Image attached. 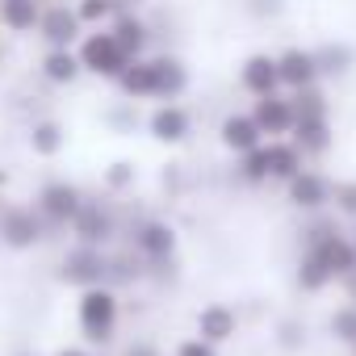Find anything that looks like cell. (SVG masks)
I'll return each instance as SVG.
<instances>
[{"instance_id": "2", "label": "cell", "mask_w": 356, "mask_h": 356, "mask_svg": "<svg viewBox=\"0 0 356 356\" xmlns=\"http://www.w3.org/2000/svg\"><path fill=\"white\" fill-rule=\"evenodd\" d=\"M302 252L314 256L331 281H348L356 273V248H352L348 231H339L323 214H310V227L302 231Z\"/></svg>"}, {"instance_id": "37", "label": "cell", "mask_w": 356, "mask_h": 356, "mask_svg": "<svg viewBox=\"0 0 356 356\" xmlns=\"http://www.w3.org/2000/svg\"><path fill=\"white\" fill-rule=\"evenodd\" d=\"M51 356H92L88 348H59V352H51Z\"/></svg>"}, {"instance_id": "32", "label": "cell", "mask_w": 356, "mask_h": 356, "mask_svg": "<svg viewBox=\"0 0 356 356\" xmlns=\"http://www.w3.org/2000/svg\"><path fill=\"white\" fill-rule=\"evenodd\" d=\"M138 101H118L113 109H105V126L109 130H118V134H134V126H138V109H134Z\"/></svg>"}, {"instance_id": "33", "label": "cell", "mask_w": 356, "mask_h": 356, "mask_svg": "<svg viewBox=\"0 0 356 356\" xmlns=\"http://www.w3.org/2000/svg\"><path fill=\"white\" fill-rule=\"evenodd\" d=\"M293 97V109H298V118H310V113H331V101H327V92L314 84V88H302V92H289Z\"/></svg>"}, {"instance_id": "19", "label": "cell", "mask_w": 356, "mask_h": 356, "mask_svg": "<svg viewBox=\"0 0 356 356\" xmlns=\"http://www.w3.org/2000/svg\"><path fill=\"white\" fill-rule=\"evenodd\" d=\"M218 143L231 155H248V151H256L264 143V134H260V126H256V118L248 109H235V113H227L218 122Z\"/></svg>"}, {"instance_id": "35", "label": "cell", "mask_w": 356, "mask_h": 356, "mask_svg": "<svg viewBox=\"0 0 356 356\" xmlns=\"http://www.w3.org/2000/svg\"><path fill=\"white\" fill-rule=\"evenodd\" d=\"M172 356H222V352L214 343H206L202 335H189V339H181V343L172 348Z\"/></svg>"}, {"instance_id": "29", "label": "cell", "mask_w": 356, "mask_h": 356, "mask_svg": "<svg viewBox=\"0 0 356 356\" xmlns=\"http://www.w3.org/2000/svg\"><path fill=\"white\" fill-rule=\"evenodd\" d=\"M327 331H331V339H335V343L352 348V343H356V302L335 306V310H331V318H327Z\"/></svg>"}, {"instance_id": "9", "label": "cell", "mask_w": 356, "mask_h": 356, "mask_svg": "<svg viewBox=\"0 0 356 356\" xmlns=\"http://www.w3.org/2000/svg\"><path fill=\"white\" fill-rule=\"evenodd\" d=\"M47 235H51V227L42 222V214L34 206L13 202V206L0 210V243H5L9 252H34Z\"/></svg>"}, {"instance_id": "1", "label": "cell", "mask_w": 356, "mask_h": 356, "mask_svg": "<svg viewBox=\"0 0 356 356\" xmlns=\"http://www.w3.org/2000/svg\"><path fill=\"white\" fill-rule=\"evenodd\" d=\"M189 84H193L189 63H185L181 55L159 51V55H138V59H130V67L122 72V80H118L113 88H118L126 101H155V105H163V101H181V97L189 92Z\"/></svg>"}, {"instance_id": "26", "label": "cell", "mask_w": 356, "mask_h": 356, "mask_svg": "<svg viewBox=\"0 0 356 356\" xmlns=\"http://www.w3.org/2000/svg\"><path fill=\"white\" fill-rule=\"evenodd\" d=\"M138 281H147V264L130 248L126 252H113L109 248V285L122 289V285H138Z\"/></svg>"}, {"instance_id": "24", "label": "cell", "mask_w": 356, "mask_h": 356, "mask_svg": "<svg viewBox=\"0 0 356 356\" xmlns=\"http://www.w3.org/2000/svg\"><path fill=\"white\" fill-rule=\"evenodd\" d=\"M76 5V13H80V22H84V30H105L118 13H126V9H138L143 0H72Z\"/></svg>"}, {"instance_id": "12", "label": "cell", "mask_w": 356, "mask_h": 356, "mask_svg": "<svg viewBox=\"0 0 356 356\" xmlns=\"http://www.w3.org/2000/svg\"><path fill=\"white\" fill-rule=\"evenodd\" d=\"M248 113L256 118V126H260L264 138H289V134H293V122H298V109H293V97H289V92L256 97Z\"/></svg>"}, {"instance_id": "44", "label": "cell", "mask_w": 356, "mask_h": 356, "mask_svg": "<svg viewBox=\"0 0 356 356\" xmlns=\"http://www.w3.org/2000/svg\"><path fill=\"white\" fill-rule=\"evenodd\" d=\"M0 210H5V202H0Z\"/></svg>"}, {"instance_id": "5", "label": "cell", "mask_w": 356, "mask_h": 356, "mask_svg": "<svg viewBox=\"0 0 356 356\" xmlns=\"http://www.w3.org/2000/svg\"><path fill=\"white\" fill-rule=\"evenodd\" d=\"M126 243L147 268L168 264V260H176V252H181V235H176V227L168 218H134L130 231H126Z\"/></svg>"}, {"instance_id": "30", "label": "cell", "mask_w": 356, "mask_h": 356, "mask_svg": "<svg viewBox=\"0 0 356 356\" xmlns=\"http://www.w3.org/2000/svg\"><path fill=\"white\" fill-rule=\"evenodd\" d=\"M273 339H277L281 352H302V348H306V323H302V318H277Z\"/></svg>"}, {"instance_id": "16", "label": "cell", "mask_w": 356, "mask_h": 356, "mask_svg": "<svg viewBox=\"0 0 356 356\" xmlns=\"http://www.w3.org/2000/svg\"><path fill=\"white\" fill-rule=\"evenodd\" d=\"M289 143L306 155V159H318L335 147V126H331V113H310V118H298L293 122V134Z\"/></svg>"}, {"instance_id": "39", "label": "cell", "mask_w": 356, "mask_h": 356, "mask_svg": "<svg viewBox=\"0 0 356 356\" xmlns=\"http://www.w3.org/2000/svg\"><path fill=\"white\" fill-rule=\"evenodd\" d=\"M348 239H352V248H356V222H352V231H348Z\"/></svg>"}, {"instance_id": "31", "label": "cell", "mask_w": 356, "mask_h": 356, "mask_svg": "<svg viewBox=\"0 0 356 356\" xmlns=\"http://www.w3.org/2000/svg\"><path fill=\"white\" fill-rule=\"evenodd\" d=\"M101 181H105L109 193H126V189H134V181H138V168H134L130 159H113V163L101 172Z\"/></svg>"}, {"instance_id": "17", "label": "cell", "mask_w": 356, "mask_h": 356, "mask_svg": "<svg viewBox=\"0 0 356 356\" xmlns=\"http://www.w3.org/2000/svg\"><path fill=\"white\" fill-rule=\"evenodd\" d=\"M193 331H197L206 343L222 348V343H231V339L239 335V310H235V306H227V302H210V306H202V310H197Z\"/></svg>"}, {"instance_id": "18", "label": "cell", "mask_w": 356, "mask_h": 356, "mask_svg": "<svg viewBox=\"0 0 356 356\" xmlns=\"http://www.w3.org/2000/svg\"><path fill=\"white\" fill-rule=\"evenodd\" d=\"M118 42H122V51L130 55V59H138V55H151V38H155V30H151V22L138 13V9H126V13H118L109 26H105Z\"/></svg>"}, {"instance_id": "11", "label": "cell", "mask_w": 356, "mask_h": 356, "mask_svg": "<svg viewBox=\"0 0 356 356\" xmlns=\"http://www.w3.org/2000/svg\"><path fill=\"white\" fill-rule=\"evenodd\" d=\"M147 134H151V143H159V147H181V143H189V134H193V113L181 105V101H163V105H155L151 113H147Z\"/></svg>"}, {"instance_id": "21", "label": "cell", "mask_w": 356, "mask_h": 356, "mask_svg": "<svg viewBox=\"0 0 356 356\" xmlns=\"http://www.w3.org/2000/svg\"><path fill=\"white\" fill-rule=\"evenodd\" d=\"M264 155H268V185H285L306 168V155L289 138H264Z\"/></svg>"}, {"instance_id": "13", "label": "cell", "mask_w": 356, "mask_h": 356, "mask_svg": "<svg viewBox=\"0 0 356 356\" xmlns=\"http://www.w3.org/2000/svg\"><path fill=\"white\" fill-rule=\"evenodd\" d=\"M285 202L302 214H323L331 206V181L327 172H314V168H302L293 181H285Z\"/></svg>"}, {"instance_id": "15", "label": "cell", "mask_w": 356, "mask_h": 356, "mask_svg": "<svg viewBox=\"0 0 356 356\" xmlns=\"http://www.w3.org/2000/svg\"><path fill=\"white\" fill-rule=\"evenodd\" d=\"M239 88L248 97H268L281 92V76H277V55L273 51H252L239 63Z\"/></svg>"}, {"instance_id": "14", "label": "cell", "mask_w": 356, "mask_h": 356, "mask_svg": "<svg viewBox=\"0 0 356 356\" xmlns=\"http://www.w3.org/2000/svg\"><path fill=\"white\" fill-rule=\"evenodd\" d=\"M277 76H281V92H302V88L323 84L310 47H285V51H277Z\"/></svg>"}, {"instance_id": "6", "label": "cell", "mask_w": 356, "mask_h": 356, "mask_svg": "<svg viewBox=\"0 0 356 356\" xmlns=\"http://www.w3.org/2000/svg\"><path fill=\"white\" fill-rule=\"evenodd\" d=\"M84 197H88V193H84L76 181H67V176H55V181H42V185H38L34 210L42 214V222H47L51 231H67L72 218L80 214Z\"/></svg>"}, {"instance_id": "43", "label": "cell", "mask_w": 356, "mask_h": 356, "mask_svg": "<svg viewBox=\"0 0 356 356\" xmlns=\"http://www.w3.org/2000/svg\"><path fill=\"white\" fill-rule=\"evenodd\" d=\"M352 356H356V343H352Z\"/></svg>"}, {"instance_id": "41", "label": "cell", "mask_w": 356, "mask_h": 356, "mask_svg": "<svg viewBox=\"0 0 356 356\" xmlns=\"http://www.w3.org/2000/svg\"><path fill=\"white\" fill-rule=\"evenodd\" d=\"M0 63H5V42H0Z\"/></svg>"}, {"instance_id": "40", "label": "cell", "mask_w": 356, "mask_h": 356, "mask_svg": "<svg viewBox=\"0 0 356 356\" xmlns=\"http://www.w3.org/2000/svg\"><path fill=\"white\" fill-rule=\"evenodd\" d=\"M47 5H67V0H47Z\"/></svg>"}, {"instance_id": "27", "label": "cell", "mask_w": 356, "mask_h": 356, "mask_svg": "<svg viewBox=\"0 0 356 356\" xmlns=\"http://www.w3.org/2000/svg\"><path fill=\"white\" fill-rule=\"evenodd\" d=\"M235 176H239L248 189L268 185V155H264V143H260L256 151H248V155H235Z\"/></svg>"}, {"instance_id": "23", "label": "cell", "mask_w": 356, "mask_h": 356, "mask_svg": "<svg viewBox=\"0 0 356 356\" xmlns=\"http://www.w3.org/2000/svg\"><path fill=\"white\" fill-rule=\"evenodd\" d=\"M38 76H42L47 84H55V88H72V84L84 76V67H80V55H76V51H42Z\"/></svg>"}, {"instance_id": "3", "label": "cell", "mask_w": 356, "mask_h": 356, "mask_svg": "<svg viewBox=\"0 0 356 356\" xmlns=\"http://www.w3.org/2000/svg\"><path fill=\"white\" fill-rule=\"evenodd\" d=\"M76 327H80L84 343H92V348L113 343V335L122 327V293L113 285L80 289V298H76Z\"/></svg>"}, {"instance_id": "4", "label": "cell", "mask_w": 356, "mask_h": 356, "mask_svg": "<svg viewBox=\"0 0 356 356\" xmlns=\"http://www.w3.org/2000/svg\"><path fill=\"white\" fill-rule=\"evenodd\" d=\"M76 55H80L84 76H97V80H105V84H118L122 72L130 67V55L122 51V42H118L109 30H88V34L76 42Z\"/></svg>"}, {"instance_id": "22", "label": "cell", "mask_w": 356, "mask_h": 356, "mask_svg": "<svg viewBox=\"0 0 356 356\" xmlns=\"http://www.w3.org/2000/svg\"><path fill=\"white\" fill-rule=\"evenodd\" d=\"M26 143L38 159H55L63 147H67V126L59 118H34L30 130H26Z\"/></svg>"}, {"instance_id": "42", "label": "cell", "mask_w": 356, "mask_h": 356, "mask_svg": "<svg viewBox=\"0 0 356 356\" xmlns=\"http://www.w3.org/2000/svg\"><path fill=\"white\" fill-rule=\"evenodd\" d=\"M22 356H38V352H22Z\"/></svg>"}, {"instance_id": "10", "label": "cell", "mask_w": 356, "mask_h": 356, "mask_svg": "<svg viewBox=\"0 0 356 356\" xmlns=\"http://www.w3.org/2000/svg\"><path fill=\"white\" fill-rule=\"evenodd\" d=\"M84 22L76 13V5L67 0V5H42V22H38V34L47 51H76V42L84 38Z\"/></svg>"}, {"instance_id": "36", "label": "cell", "mask_w": 356, "mask_h": 356, "mask_svg": "<svg viewBox=\"0 0 356 356\" xmlns=\"http://www.w3.org/2000/svg\"><path fill=\"white\" fill-rule=\"evenodd\" d=\"M122 356H163V348H159V343H151V339H134V343H126V348H122Z\"/></svg>"}, {"instance_id": "38", "label": "cell", "mask_w": 356, "mask_h": 356, "mask_svg": "<svg viewBox=\"0 0 356 356\" xmlns=\"http://www.w3.org/2000/svg\"><path fill=\"white\" fill-rule=\"evenodd\" d=\"M343 289H348V302H356V273H352V277L343 281Z\"/></svg>"}, {"instance_id": "28", "label": "cell", "mask_w": 356, "mask_h": 356, "mask_svg": "<svg viewBox=\"0 0 356 356\" xmlns=\"http://www.w3.org/2000/svg\"><path fill=\"white\" fill-rule=\"evenodd\" d=\"M293 285H298L302 293H323V289H327V285H335V281L323 273V264H318L314 256L298 252V264H293Z\"/></svg>"}, {"instance_id": "20", "label": "cell", "mask_w": 356, "mask_h": 356, "mask_svg": "<svg viewBox=\"0 0 356 356\" xmlns=\"http://www.w3.org/2000/svg\"><path fill=\"white\" fill-rule=\"evenodd\" d=\"M42 5H47V0H0V30H5V34H17V38L38 34Z\"/></svg>"}, {"instance_id": "34", "label": "cell", "mask_w": 356, "mask_h": 356, "mask_svg": "<svg viewBox=\"0 0 356 356\" xmlns=\"http://www.w3.org/2000/svg\"><path fill=\"white\" fill-rule=\"evenodd\" d=\"M331 210L348 222H356V181H335L331 185Z\"/></svg>"}, {"instance_id": "25", "label": "cell", "mask_w": 356, "mask_h": 356, "mask_svg": "<svg viewBox=\"0 0 356 356\" xmlns=\"http://www.w3.org/2000/svg\"><path fill=\"white\" fill-rule=\"evenodd\" d=\"M314 63H318L323 80H343L356 67V51L348 42H323V47H314Z\"/></svg>"}, {"instance_id": "7", "label": "cell", "mask_w": 356, "mask_h": 356, "mask_svg": "<svg viewBox=\"0 0 356 356\" xmlns=\"http://www.w3.org/2000/svg\"><path fill=\"white\" fill-rule=\"evenodd\" d=\"M72 239L76 243H88V248H113L122 239V222H118V210L101 197H84L80 214L72 218Z\"/></svg>"}, {"instance_id": "8", "label": "cell", "mask_w": 356, "mask_h": 356, "mask_svg": "<svg viewBox=\"0 0 356 356\" xmlns=\"http://www.w3.org/2000/svg\"><path fill=\"white\" fill-rule=\"evenodd\" d=\"M59 281L80 289L92 285H109V248H88V243H72L59 260Z\"/></svg>"}]
</instances>
